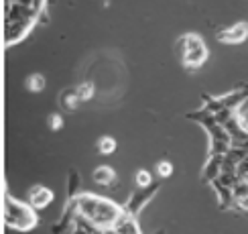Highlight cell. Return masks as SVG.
Here are the masks:
<instances>
[{"instance_id":"cell-14","label":"cell","mask_w":248,"mask_h":234,"mask_svg":"<svg viewBox=\"0 0 248 234\" xmlns=\"http://www.w3.org/2000/svg\"><path fill=\"white\" fill-rule=\"evenodd\" d=\"M67 196H69V200H76V198L79 196V175H78V171H71V173H69Z\"/></svg>"},{"instance_id":"cell-13","label":"cell","mask_w":248,"mask_h":234,"mask_svg":"<svg viewBox=\"0 0 248 234\" xmlns=\"http://www.w3.org/2000/svg\"><path fill=\"white\" fill-rule=\"evenodd\" d=\"M134 186L144 189V187H151L153 186V173L149 169H137L134 173Z\"/></svg>"},{"instance_id":"cell-16","label":"cell","mask_w":248,"mask_h":234,"mask_svg":"<svg viewBox=\"0 0 248 234\" xmlns=\"http://www.w3.org/2000/svg\"><path fill=\"white\" fill-rule=\"evenodd\" d=\"M47 125H49L51 130H61L63 128V116H61L59 112H53V114H49Z\"/></svg>"},{"instance_id":"cell-11","label":"cell","mask_w":248,"mask_h":234,"mask_svg":"<svg viewBox=\"0 0 248 234\" xmlns=\"http://www.w3.org/2000/svg\"><path fill=\"white\" fill-rule=\"evenodd\" d=\"M116 139L114 137H110V135H104V137H100V140H98V153L100 155H104V157H108V155H112V153L116 151Z\"/></svg>"},{"instance_id":"cell-2","label":"cell","mask_w":248,"mask_h":234,"mask_svg":"<svg viewBox=\"0 0 248 234\" xmlns=\"http://www.w3.org/2000/svg\"><path fill=\"white\" fill-rule=\"evenodd\" d=\"M39 216L37 210L31 206L29 202H16L6 193L4 202V224L8 228L18 230V232H29L37 226Z\"/></svg>"},{"instance_id":"cell-15","label":"cell","mask_w":248,"mask_h":234,"mask_svg":"<svg viewBox=\"0 0 248 234\" xmlns=\"http://www.w3.org/2000/svg\"><path fill=\"white\" fill-rule=\"evenodd\" d=\"M155 169H157L159 177H171L173 175V163L171 161H159L157 165H155Z\"/></svg>"},{"instance_id":"cell-7","label":"cell","mask_w":248,"mask_h":234,"mask_svg":"<svg viewBox=\"0 0 248 234\" xmlns=\"http://www.w3.org/2000/svg\"><path fill=\"white\" fill-rule=\"evenodd\" d=\"M92 179H94L98 186H104V187H112V183L118 181L116 171L112 169L110 165H100V167H96L94 173H92Z\"/></svg>"},{"instance_id":"cell-6","label":"cell","mask_w":248,"mask_h":234,"mask_svg":"<svg viewBox=\"0 0 248 234\" xmlns=\"http://www.w3.org/2000/svg\"><path fill=\"white\" fill-rule=\"evenodd\" d=\"M157 189H159V186L157 183H153L151 187H144V189H140V187H137V191L130 196V200H128V203L124 206V210H126L128 214H132V216H137V214L142 210V206L147 203L155 193H157Z\"/></svg>"},{"instance_id":"cell-9","label":"cell","mask_w":248,"mask_h":234,"mask_svg":"<svg viewBox=\"0 0 248 234\" xmlns=\"http://www.w3.org/2000/svg\"><path fill=\"white\" fill-rule=\"evenodd\" d=\"M25 86H27V90L31 92V94H41L47 86V79H45L43 74H31L25 81Z\"/></svg>"},{"instance_id":"cell-5","label":"cell","mask_w":248,"mask_h":234,"mask_svg":"<svg viewBox=\"0 0 248 234\" xmlns=\"http://www.w3.org/2000/svg\"><path fill=\"white\" fill-rule=\"evenodd\" d=\"M53 200H55V193L51 191L47 186H41V183H37V186H33L27 191V202L35 210H45Z\"/></svg>"},{"instance_id":"cell-3","label":"cell","mask_w":248,"mask_h":234,"mask_svg":"<svg viewBox=\"0 0 248 234\" xmlns=\"http://www.w3.org/2000/svg\"><path fill=\"white\" fill-rule=\"evenodd\" d=\"M179 55L185 69H198L208 59V45L198 33H187L179 41Z\"/></svg>"},{"instance_id":"cell-4","label":"cell","mask_w":248,"mask_h":234,"mask_svg":"<svg viewBox=\"0 0 248 234\" xmlns=\"http://www.w3.org/2000/svg\"><path fill=\"white\" fill-rule=\"evenodd\" d=\"M246 39H248V23L246 20H238V23H234L232 27H226V29L218 31V41L220 43H226V45H238V43H244Z\"/></svg>"},{"instance_id":"cell-1","label":"cell","mask_w":248,"mask_h":234,"mask_svg":"<svg viewBox=\"0 0 248 234\" xmlns=\"http://www.w3.org/2000/svg\"><path fill=\"white\" fill-rule=\"evenodd\" d=\"M76 203H78L79 216L90 220L94 226H98L102 230L114 228V224L124 214V208L120 203L112 202L110 198L96 196V193H79L76 198Z\"/></svg>"},{"instance_id":"cell-17","label":"cell","mask_w":248,"mask_h":234,"mask_svg":"<svg viewBox=\"0 0 248 234\" xmlns=\"http://www.w3.org/2000/svg\"><path fill=\"white\" fill-rule=\"evenodd\" d=\"M236 177L238 179H248V155L238 163V167H236Z\"/></svg>"},{"instance_id":"cell-10","label":"cell","mask_w":248,"mask_h":234,"mask_svg":"<svg viewBox=\"0 0 248 234\" xmlns=\"http://www.w3.org/2000/svg\"><path fill=\"white\" fill-rule=\"evenodd\" d=\"M246 96H248V90H238V92H234V94H230V96L220 98V104H222L224 108L232 110V108H236L238 104H242V100H244Z\"/></svg>"},{"instance_id":"cell-8","label":"cell","mask_w":248,"mask_h":234,"mask_svg":"<svg viewBox=\"0 0 248 234\" xmlns=\"http://www.w3.org/2000/svg\"><path fill=\"white\" fill-rule=\"evenodd\" d=\"M81 104V100H79V96H78V92H76V88H71V90H63L59 94V106H61V110H67V112H74V110H78V106Z\"/></svg>"},{"instance_id":"cell-12","label":"cell","mask_w":248,"mask_h":234,"mask_svg":"<svg viewBox=\"0 0 248 234\" xmlns=\"http://www.w3.org/2000/svg\"><path fill=\"white\" fill-rule=\"evenodd\" d=\"M76 92L81 102H90L96 94V86H94V81H81V84L76 86Z\"/></svg>"}]
</instances>
